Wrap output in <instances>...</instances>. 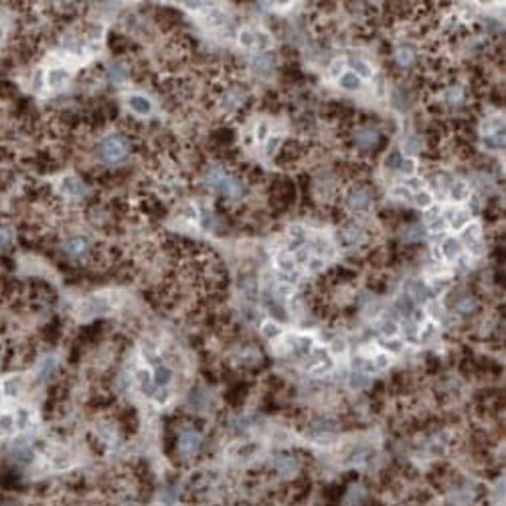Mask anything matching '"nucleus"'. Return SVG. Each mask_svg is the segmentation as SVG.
Returning <instances> with one entry per match:
<instances>
[{
	"label": "nucleus",
	"mask_w": 506,
	"mask_h": 506,
	"mask_svg": "<svg viewBox=\"0 0 506 506\" xmlns=\"http://www.w3.org/2000/svg\"><path fill=\"white\" fill-rule=\"evenodd\" d=\"M55 364H56V361H55L53 357H47V358L42 360V363L39 364V369H38V380L39 382H44L50 377V374L55 369Z\"/></svg>",
	"instance_id": "nucleus-10"
},
{
	"label": "nucleus",
	"mask_w": 506,
	"mask_h": 506,
	"mask_svg": "<svg viewBox=\"0 0 506 506\" xmlns=\"http://www.w3.org/2000/svg\"><path fill=\"white\" fill-rule=\"evenodd\" d=\"M0 36H2V30H0Z\"/></svg>",
	"instance_id": "nucleus-38"
},
{
	"label": "nucleus",
	"mask_w": 506,
	"mask_h": 506,
	"mask_svg": "<svg viewBox=\"0 0 506 506\" xmlns=\"http://www.w3.org/2000/svg\"><path fill=\"white\" fill-rule=\"evenodd\" d=\"M369 203H371L369 195L361 189H354L347 196V204L352 209H357V210L366 209L369 206Z\"/></svg>",
	"instance_id": "nucleus-4"
},
{
	"label": "nucleus",
	"mask_w": 506,
	"mask_h": 506,
	"mask_svg": "<svg viewBox=\"0 0 506 506\" xmlns=\"http://www.w3.org/2000/svg\"><path fill=\"white\" fill-rule=\"evenodd\" d=\"M129 106H131V109L134 112L140 115H147L151 111V103L145 97H140V95H134L129 98Z\"/></svg>",
	"instance_id": "nucleus-7"
},
{
	"label": "nucleus",
	"mask_w": 506,
	"mask_h": 506,
	"mask_svg": "<svg viewBox=\"0 0 506 506\" xmlns=\"http://www.w3.org/2000/svg\"><path fill=\"white\" fill-rule=\"evenodd\" d=\"M377 140H379L377 134H375L374 131H369V129H363V131L357 133V136H355V142L363 148H369V147L375 145L377 144Z\"/></svg>",
	"instance_id": "nucleus-8"
},
{
	"label": "nucleus",
	"mask_w": 506,
	"mask_h": 506,
	"mask_svg": "<svg viewBox=\"0 0 506 506\" xmlns=\"http://www.w3.org/2000/svg\"><path fill=\"white\" fill-rule=\"evenodd\" d=\"M346 67V63L344 61H341V60H338V61H335L334 63V66H332V74L334 75H341V74H343V69Z\"/></svg>",
	"instance_id": "nucleus-34"
},
{
	"label": "nucleus",
	"mask_w": 506,
	"mask_h": 506,
	"mask_svg": "<svg viewBox=\"0 0 506 506\" xmlns=\"http://www.w3.org/2000/svg\"><path fill=\"white\" fill-rule=\"evenodd\" d=\"M447 93H450V95H447L450 101H456V100H460L463 97V89L456 86V87H452Z\"/></svg>",
	"instance_id": "nucleus-32"
},
{
	"label": "nucleus",
	"mask_w": 506,
	"mask_h": 506,
	"mask_svg": "<svg viewBox=\"0 0 506 506\" xmlns=\"http://www.w3.org/2000/svg\"><path fill=\"white\" fill-rule=\"evenodd\" d=\"M276 467H277V470H280L282 474H285V472L295 470L296 463H295V460H291V458H279V460L276 461Z\"/></svg>",
	"instance_id": "nucleus-19"
},
{
	"label": "nucleus",
	"mask_w": 506,
	"mask_h": 506,
	"mask_svg": "<svg viewBox=\"0 0 506 506\" xmlns=\"http://www.w3.org/2000/svg\"><path fill=\"white\" fill-rule=\"evenodd\" d=\"M415 56H416V52L411 49V47H401L396 53L397 63L401 66H410L415 61Z\"/></svg>",
	"instance_id": "nucleus-12"
},
{
	"label": "nucleus",
	"mask_w": 506,
	"mask_h": 506,
	"mask_svg": "<svg viewBox=\"0 0 506 506\" xmlns=\"http://www.w3.org/2000/svg\"><path fill=\"white\" fill-rule=\"evenodd\" d=\"M129 148H131V144L129 140L122 136V134H112L106 137L101 145H100V156L109 164H117L123 161L128 153Z\"/></svg>",
	"instance_id": "nucleus-2"
},
{
	"label": "nucleus",
	"mask_w": 506,
	"mask_h": 506,
	"mask_svg": "<svg viewBox=\"0 0 506 506\" xmlns=\"http://www.w3.org/2000/svg\"><path fill=\"white\" fill-rule=\"evenodd\" d=\"M382 334L386 335V337H393V335H396V334H397V326H396L393 321H386V323H383V326H382Z\"/></svg>",
	"instance_id": "nucleus-28"
},
{
	"label": "nucleus",
	"mask_w": 506,
	"mask_h": 506,
	"mask_svg": "<svg viewBox=\"0 0 506 506\" xmlns=\"http://www.w3.org/2000/svg\"><path fill=\"white\" fill-rule=\"evenodd\" d=\"M402 161H404V159L401 158V155H397V153H393V155L386 159V166H388V167H391V169H399V167H401Z\"/></svg>",
	"instance_id": "nucleus-29"
},
{
	"label": "nucleus",
	"mask_w": 506,
	"mask_h": 506,
	"mask_svg": "<svg viewBox=\"0 0 506 506\" xmlns=\"http://www.w3.org/2000/svg\"><path fill=\"white\" fill-rule=\"evenodd\" d=\"M388 364H390V358H388V355L380 354V355L375 357V366H377L379 369H385Z\"/></svg>",
	"instance_id": "nucleus-31"
},
{
	"label": "nucleus",
	"mask_w": 506,
	"mask_h": 506,
	"mask_svg": "<svg viewBox=\"0 0 506 506\" xmlns=\"http://www.w3.org/2000/svg\"><path fill=\"white\" fill-rule=\"evenodd\" d=\"M344 349H346L344 341H341V339L334 341V350H335V352H344Z\"/></svg>",
	"instance_id": "nucleus-35"
},
{
	"label": "nucleus",
	"mask_w": 506,
	"mask_h": 506,
	"mask_svg": "<svg viewBox=\"0 0 506 506\" xmlns=\"http://www.w3.org/2000/svg\"><path fill=\"white\" fill-rule=\"evenodd\" d=\"M2 394H3V390H2V386H0V399H2Z\"/></svg>",
	"instance_id": "nucleus-37"
},
{
	"label": "nucleus",
	"mask_w": 506,
	"mask_h": 506,
	"mask_svg": "<svg viewBox=\"0 0 506 506\" xmlns=\"http://www.w3.org/2000/svg\"><path fill=\"white\" fill-rule=\"evenodd\" d=\"M61 189L64 193L70 195V196H81L84 193V185L78 178L75 176H67V178L63 179Z\"/></svg>",
	"instance_id": "nucleus-5"
},
{
	"label": "nucleus",
	"mask_w": 506,
	"mask_h": 506,
	"mask_svg": "<svg viewBox=\"0 0 506 506\" xmlns=\"http://www.w3.org/2000/svg\"><path fill=\"white\" fill-rule=\"evenodd\" d=\"M254 67L260 72H268L273 67V60L271 56H257L254 60Z\"/></svg>",
	"instance_id": "nucleus-18"
},
{
	"label": "nucleus",
	"mask_w": 506,
	"mask_h": 506,
	"mask_svg": "<svg viewBox=\"0 0 506 506\" xmlns=\"http://www.w3.org/2000/svg\"><path fill=\"white\" fill-rule=\"evenodd\" d=\"M262 334L266 337V338H274L280 334V329L277 324L271 323V321H268L262 326Z\"/></svg>",
	"instance_id": "nucleus-22"
},
{
	"label": "nucleus",
	"mask_w": 506,
	"mask_h": 506,
	"mask_svg": "<svg viewBox=\"0 0 506 506\" xmlns=\"http://www.w3.org/2000/svg\"><path fill=\"white\" fill-rule=\"evenodd\" d=\"M460 251H461V245H460V242H458L456 239H447L445 242H444V245H442V254L447 257V258H450V260H452V258H455L458 254H460Z\"/></svg>",
	"instance_id": "nucleus-11"
},
{
	"label": "nucleus",
	"mask_w": 506,
	"mask_h": 506,
	"mask_svg": "<svg viewBox=\"0 0 506 506\" xmlns=\"http://www.w3.org/2000/svg\"><path fill=\"white\" fill-rule=\"evenodd\" d=\"M279 266L284 269V271H293V268H295V262L290 260V258H279Z\"/></svg>",
	"instance_id": "nucleus-33"
},
{
	"label": "nucleus",
	"mask_w": 506,
	"mask_h": 506,
	"mask_svg": "<svg viewBox=\"0 0 506 506\" xmlns=\"http://www.w3.org/2000/svg\"><path fill=\"white\" fill-rule=\"evenodd\" d=\"M69 78V74L66 72L64 69H52L50 72H49V77H47V80H49V84L50 86H61L64 81Z\"/></svg>",
	"instance_id": "nucleus-13"
},
{
	"label": "nucleus",
	"mask_w": 506,
	"mask_h": 506,
	"mask_svg": "<svg viewBox=\"0 0 506 506\" xmlns=\"http://www.w3.org/2000/svg\"><path fill=\"white\" fill-rule=\"evenodd\" d=\"M13 425H14L13 416H9V415L0 416V430L2 431H9L11 428H13Z\"/></svg>",
	"instance_id": "nucleus-26"
},
{
	"label": "nucleus",
	"mask_w": 506,
	"mask_h": 506,
	"mask_svg": "<svg viewBox=\"0 0 506 506\" xmlns=\"http://www.w3.org/2000/svg\"><path fill=\"white\" fill-rule=\"evenodd\" d=\"M458 310H460L461 313H472L475 310V301L474 298H463L460 302H458Z\"/></svg>",
	"instance_id": "nucleus-20"
},
{
	"label": "nucleus",
	"mask_w": 506,
	"mask_h": 506,
	"mask_svg": "<svg viewBox=\"0 0 506 506\" xmlns=\"http://www.w3.org/2000/svg\"><path fill=\"white\" fill-rule=\"evenodd\" d=\"M171 379V371L167 366H158L155 371V383L159 386H166Z\"/></svg>",
	"instance_id": "nucleus-15"
},
{
	"label": "nucleus",
	"mask_w": 506,
	"mask_h": 506,
	"mask_svg": "<svg viewBox=\"0 0 506 506\" xmlns=\"http://www.w3.org/2000/svg\"><path fill=\"white\" fill-rule=\"evenodd\" d=\"M397 309L401 310L404 315H410L411 312H413V302H411L410 298L404 296V298H401V299L397 301Z\"/></svg>",
	"instance_id": "nucleus-24"
},
{
	"label": "nucleus",
	"mask_w": 506,
	"mask_h": 506,
	"mask_svg": "<svg viewBox=\"0 0 506 506\" xmlns=\"http://www.w3.org/2000/svg\"><path fill=\"white\" fill-rule=\"evenodd\" d=\"M323 263H321V260H318V258H315V260L313 262H310V268L312 269H318V268H320Z\"/></svg>",
	"instance_id": "nucleus-36"
},
{
	"label": "nucleus",
	"mask_w": 506,
	"mask_h": 506,
	"mask_svg": "<svg viewBox=\"0 0 506 506\" xmlns=\"http://www.w3.org/2000/svg\"><path fill=\"white\" fill-rule=\"evenodd\" d=\"M13 243V232L6 226H0V250H8Z\"/></svg>",
	"instance_id": "nucleus-17"
},
{
	"label": "nucleus",
	"mask_w": 506,
	"mask_h": 506,
	"mask_svg": "<svg viewBox=\"0 0 506 506\" xmlns=\"http://www.w3.org/2000/svg\"><path fill=\"white\" fill-rule=\"evenodd\" d=\"M19 391V385H17V380L16 379H9L5 382L3 385V393L8 396V397H14Z\"/></svg>",
	"instance_id": "nucleus-23"
},
{
	"label": "nucleus",
	"mask_w": 506,
	"mask_h": 506,
	"mask_svg": "<svg viewBox=\"0 0 506 506\" xmlns=\"http://www.w3.org/2000/svg\"><path fill=\"white\" fill-rule=\"evenodd\" d=\"M350 386L352 388H355V390H360V388H364V386H368L371 383V379H369V375H366L364 372H352L350 374Z\"/></svg>",
	"instance_id": "nucleus-14"
},
{
	"label": "nucleus",
	"mask_w": 506,
	"mask_h": 506,
	"mask_svg": "<svg viewBox=\"0 0 506 506\" xmlns=\"http://www.w3.org/2000/svg\"><path fill=\"white\" fill-rule=\"evenodd\" d=\"M416 203L419 207H427L433 203V198L428 192H419V195H416Z\"/></svg>",
	"instance_id": "nucleus-25"
},
{
	"label": "nucleus",
	"mask_w": 506,
	"mask_h": 506,
	"mask_svg": "<svg viewBox=\"0 0 506 506\" xmlns=\"http://www.w3.org/2000/svg\"><path fill=\"white\" fill-rule=\"evenodd\" d=\"M360 77L354 72V70H349V72H346L343 77L339 78V86L341 87H344L347 90H355L360 87Z\"/></svg>",
	"instance_id": "nucleus-9"
},
{
	"label": "nucleus",
	"mask_w": 506,
	"mask_h": 506,
	"mask_svg": "<svg viewBox=\"0 0 506 506\" xmlns=\"http://www.w3.org/2000/svg\"><path fill=\"white\" fill-rule=\"evenodd\" d=\"M239 39H240V44H242V45H245V47H250V45H253V44H254V41H255L254 34H253L250 30H243V31L240 33Z\"/></svg>",
	"instance_id": "nucleus-27"
},
{
	"label": "nucleus",
	"mask_w": 506,
	"mask_h": 506,
	"mask_svg": "<svg viewBox=\"0 0 506 506\" xmlns=\"http://www.w3.org/2000/svg\"><path fill=\"white\" fill-rule=\"evenodd\" d=\"M199 444H201V436L196 431H184L179 438V449L184 453H192L195 452Z\"/></svg>",
	"instance_id": "nucleus-3"
},
{
	"label": "nucleus",
	"mask_w": 506,
	"mask_h": 506,
	"mask_svg": "<svg viewBox=\"0 0 506 506\" xmlns=\"http://www.w3.org/2000/svg\"><path fill=\"white\" fill-rule=\"evenodd\" d=\"M422 239H425V228L421 225L413 226L407 232V242L416 243V242H421Z\"/></svg>",
	"instance_id": "nucleus-16"
},
{
	"label": "nucleus",
	"mask_w": 506,
	"mask_h": 506,
	"mask_svg": "<svg viewBox=\"0 0 506 506\" xmlns=\"http://www.w3.org/2000/svg\"><path fill=\"white\" fill-rule=\"evenodd\" d=\"M206 184L215 187L223 195L231 199H237L243 195V185L239 179L226 174L221 167H210L204 174Z\"/></svg>",
	"instance_id": "nucleus-1"
},
{
	"label": "nucleus",
	"mask_w": 506,
	"mask_h": 506,
	"mask_svg": "<svg viewBox=\"0 0 506 506\" xmlns=\"http://www.w3.org/2000/svg\"><path fill=\"white\" fill-rule=\"evenodd\" d=\"M350 64H352V69L355 70V74H360L363 77H371L372 69H371V66H368L364 61H352Z\"/></svg>",
	"instance_id": "nucleus-21"
},
{
	"label": "nucleus",
	"mask_w": 506,
	"mask_h": 506,
	"mask_svg": "<svg viewBox=\"0 0 506 506\" xmlns=\"http://www.w3.org/2000/svg\"><path fill=\"white\" fill-rule=\"evenodd\" d=\"M64 250L66 253L70 255V257H81L86 251H87V243L84 239H81V237H75V239H70L66 246H64Z\"/></svg>",
	"instance_id": "nucleus-6"
},
{
	"label": "nucleus",
	"mask_w": 506,
	"mask_h": 506,
	"mask_svg": "<svg viewBox=\"0 0 506 506\" xmlns=\"http://www.w3.org/2000/svg\"><path fill=\"white\" fill-rule=\"evenodd\" d=\"M415 167H416V162H415L413 159H411V158L404 159L402 164H401V169H402L404 173H411V171L415 170Z\"/></svg>",
	"instance_id": "nucleus-30"
}]
</instances>
